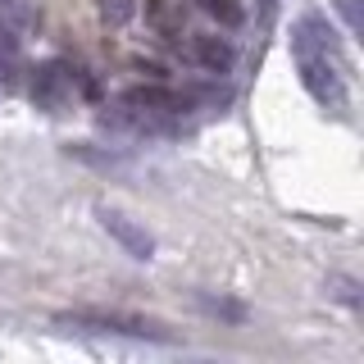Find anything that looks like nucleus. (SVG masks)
<instances>
[{
	"mask_svg": "<svg viewBox=\"0 0 364 364\" xmlns=\"http://www.w3.org/2000/svg\"><path fill=\"white\" fill-rule=\"evenodd\" d=\"M291 60L314 105H323L333 114L346 109L350 91H346V73H341V60H337V41H333V28L318 14H305L291 28Z\"/></svg>",
	"mask_w": 364,
	"mask_h": 364,
	"instance_id": "1",
	"label": "nucleus"
},
{
	"mask_svg": "<svg viewBox=\"0 0 364 364\" xmlns=\"http://www.w3.org/2000/svg\"><path fill=\"white\" fill-rule=\"evenodd\" d=\"M55 323L68 328V333H91V337H132V341H159V346H173V333L155 318L141 314H119V310H64L55 314Z\"/></svg>",
	"mask_w": 364,
	"mask_h": 364,
	"instance_id": "2",
	"label": "nucleus"
},
{
	"mask_svg": "<svg viewBox=\"0 0 364 364\" xmlns=\"http://www.w3.org/2000/svg\"><path fill=\"white\" fill-rule=\"evenodd\" d=\"M77 96V68L68 64H41L37 73H32V100H37L41 109L60 114L68 109V100Z\"/></svg>",
	"mask_w": 364,
	"mask_h": 364,
	"instance_id": "3",
	"label": "nucleus"
},
{
	"mask_svg": "<svg viewBox=\"0 0 364 364\" xmlns=\"http://www.w3.org/2000/svg\"><path fill=\"white\" fill-rule=\"evenodd\" d=\"M96 219H100V228H105V232H109L123 250H128L132 259H151V255H155V237L146 232L136 219H128V214H119V210H109V205H100Z\"/></svg>",
	"mask_w": 364,
	"mask_h": 364,
	"instance_id": "4",
	"label": "nucleus"
},
{
	"mask_svg": "<svg viewBox=\"0 0 364 364\" xmlns=\"http://www.w3.org/2000/svg\"><path fill=\"white\" fill-rule=\"evenodd\" d=\"M191 60H196L205 73H232V64H237V46L219 37V32H200V37H191Z\"/></svg>",
	"mask_w": 364,
	"mask_h": 364,
	"instance_id": "5",
	"label": "nucleus"
},
{
	"mask_svg": "<svg viewBox=\"0 0 364 364\" xmlns=\"http://www.w3.org/2000/svg\"><path fill=\"white\" fill-rule=\"evenodd\" d=\"M196 9L210 14L219 28H242V23H246V9L237 5V0H196Z\"/></svg>",
	"mask_w": 364,
	"mask_h": 364,
	"instance_id": "6",
	"label": "nucleus"
},
{
	"mask_svg": "<svg viewBox=\"0 0 364 364\" xmlns=\"http://www.w3.org/2000/svg\"><path fill=\"white\" fill-rule=\"evenodd\" d=\"M196 301H200V310H205V314L232 318V323H242V318H246V305H237V301H223V296H219V301H214V296H196Z\"/></svg>",
	"mask_w": 364,
	"mask_h": 364,
	"instance_id": "7",
	"label": "nucleus"
},
{
	"mask_svg": "<svg viewBox=\"0 0 364 364\" xmlns=\"http://www.w3.org/2000/svg\"><path fill=\"white\" fill-rule=\"evenodd\" d=\"M333 9L341 14V23H346V32L350 37H360V28H364V14H360V0H333Z\"/></svg>",
	"mask_w": 364,
	"mask_h": 364,
	"instance_id": "8",
	"label": "nucleus"
},
{
	"mask_svg": "<svg viewBox=\"0 0 364 364\" xmlns=\"http://www.w3.org/2000/svg\"><path fill=\"white\" fill-rule=\"evenodd\" d=\"M333 287H341V291H337V301H346V305H360V296H355L360 287H355L350 278H333Z\"/></svg>",
	"mask_w": 364,
	"mask_h": 364,
	"instance_id": "9",
	"label": "nucleus"
},
{
	"mask_svg": "<svg viewBox=\"0 0 364 364\" xmlns=\"http://www.w3.org/2000/svg\"><path fill=\"white\" fill-rule=\"evenodd\" d=\"M255 9H259V18H273L278 14V0H255Z\"/></svg>",
	"mask_w": 364,
	"mask_h": 364,
	"instance_id": "10",
	"label": "nucleus"
}]
</instances>
